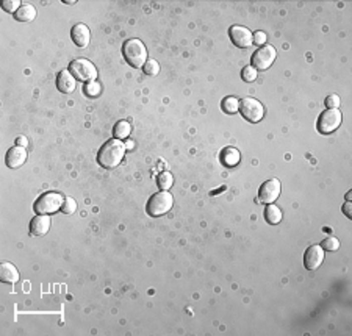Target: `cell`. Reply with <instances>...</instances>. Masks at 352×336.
I'll return each instance as SVG.
<instances>
[{
  "instance_id": "obj_24",
  "label": "cell",
  "mask_w": 352,
  "mask_h": 336,
  "mask_svg": "<svg viewBox=\"0 0 352 336\" xmlns=\"http://www.w3.org/2000/svg\"><path fill=\"white\" fill-rule=\"evenodd\" d=\"M321 247L324 250H327V252H335L340 249V241H338L336 238L330 236V238H325L322 242H321Z\"/></svg>"
},
{
  "instance_id": "obj_16",
  "label": "cell",
  "mask_w": 352,
  "mask_h": 336,
  "mask_svg": "<svg viewBox=\"0 0 352 336\" xmlns=\"http://www.w3.org/2000/svg\"><path fill=\"white\" fill-rule=\"evenodd\" d=\"M0 280L4 283H8V285H15V283L19 281V272L15 264H11L8 261L0 264Z\"/></svg>"
},
{
  "instance_id": "obj_35",
  "label": "cell",
  "mask_w": 352,
  "mask_h": 336,
  "mask_svg": "<svg viewBox=\"0 0 352 336\" xmlns=\"http://www.w3.org/2000/svg\"><path fill=\"white\" fill-rule=\"evenodd\" d=\"M350 197H352V191H349V192L346 194V200H347V202H350Z\"/></svg>"
},
{
  "instance_id": "obj_33",
  "label": "cell",
  "mask_w": 352,
  "mask_h": 336,
  "mask_svg": "<svg viewBox=\"0 0 352 336\" xmlns=\"http://www.w3.org/2000/svg\"><path fill=\"white\" fill-rule=\"evenodd\" d=\"M135 143H133V141H127V143H125V149H128V150H132L135 146H133Z\"/></svg>"
},
{
  "instance_id": "obj_9",
  "label": "cell",
  "mask_w": 352,
  "mask_h": 336,
  "mask_svg": "<svg viewBox=\"0 0 352 336\" xmlns=\"http://www.w3.org/2000/svg\"><path fill=\"white\" fill-rule=\"evenodd\" d=\"M279 196H280V182L277 178H269L262 186H260L257 202L269 205L272 202H276Z\"/></svg>"
},
{
  "instance_id": "obj_8",
  "label": "cell",
  "mask_w": 352,
  "mask_h": 336,
  "mask_svg": "<svg viewBox=\"0 0 352 336\" xmlns=\"http://www.w3.org/2000/svg\"><path fill=\"white\" fill-rule=\"evenodd\" d=\"M240 113L247 122H260L265 116V107L254 97H246L240 102Z\"/></svg>"
},
{
  "instance_id": "obj_20",
  "label": "cell",
  "mask_w": 352,
  "mask_h": 336,
  "mask_svg": "<svg viewBox=\"0 0 352 336\" xmlns=\"http://www.w3.org/2000/svg\"><path fill=\"white\" fill-rule=\"evenodd\" d=\"M130 132H132V127L127 121H119L114 124V128H113V135L116 139H125L128 138Z\"/></svg>"
},
{
  "instance_id": "obj_6",
  "label": "cell",
  "mask_w": 352,
  "mask_h": 336,
  "mask_svg": "<svg viewBox=\"0 0 352 336\" xmlns=\"http://www.w3.org/2000/svg\"><path fill=\"white\" fill-rule=\"evenodd\" d=\"M341 121H343V116H341V111L340 110H324L319 118H318V122H316V128L321 135H330L333 132L338 130V127L341 125Z\"/></svg>"
},
{
  "instance_id": "obj_10",
  "label": "cell",
  "mask_w": 352,
  "mask_h": 336,
  "mask_svg": "<svg viewBox=\"0 0 352 336\" xmlns=\"http://www.w3.org/2000/svg\"><path fill=\"white\" fill-rule=\"evenodd\" d=\"M229 36H230V41L233 43V46H237L240 49H247L254 43L252 32L249 29L243 27V25H232L230 30H229Z\"/></svg>"
},
{
  "instance_id": "obj_26",
  "label": "cell",
  "mask_w": 352,
  "mask_h": 336,
  "mask_svg": "<svg viewBox=\"0 0 352 336\" xmlns=\"http://www.w3.org/2000/svg\"><path fill=\"white\" fill-rule=\"evenodd\" d=\"M100 85L97 82H91V83H86L85 85V94L88 97H97L100 94Z\"/></svg>"
},
{
  "instance_id": "obj_18",
  "label": "cell",
  "mask_w": 352,
  "mask_h": 336,
  "mask_svg": "<svg viewBox=\"0 0 352 336\" xmlns=\"http://www.w3.org/2000/svg\"><path fill=\"white\" fill-rule=\"evenodd\" d=\"M36 18V8L30 4L22 5L16 13H15V19L19 22H32Z\"/></svg>"
},
{
  "instance_id": "obj_34",
  "label": "cell",
  "mask_w": 352,
  "mask_h": 336,
  "mask_svg": "<svg viewBox=\"0 0 352 336\" xmlns=\"http://www.w3.org/2000/svg\"><path fill=\"white\" fill-rule=\"evenodd\" d=\"M224 189H226V186H223V188H219L218 191H213V192H212V196H216V194H218V192H221V191H224Z\"/></svg>"
},
{
  "instance_id": "obj_23",
  "label": "cell",
  "mask_w": 352,
  "mask_h": 336,
  "mask_svg": "<svg viewBox=\"0 0 352 336\" xmlns=\"http://www.w3.org/2000/svg\"><path fill=\"white\" fill-rule=\"evenodd\" d=\"M142 71H144V74L149 77H155L160 72V64L156 60H147L144 66H142Z\"/></svg>"
},
{
  "instance_id": "obj_25",
  "label": "cell",
  "mask_w": 352,
  "mask_h": 336,
  "mask_svg": "<svg viewBox=\"0 0 352 336\" xmlns=\"http://www.w3.org/2000/svg\"><path fill=\"white\" fill-rule=\"evenodd\" d=\"M257 71L252 68V66H246V68H243V71H241V79L244 80V82H247V83H252V82H255L257 80Z\"/></svg>"
},
{
  "instance_id": "obj_22",
  "label": "cell",
  "mask_w": 352,
  "mask_h": 336,
  "mask_svg": "<svg viewBox=\"0 0 352 336\" xmlns=\"http://www.w3.org/2000/svg\"><path fill=\"white\" fill-rule=\"evenodd\" d=\"M156 185H158V188H160L161 191L171 189L172 185H174V177H172V174L167 172V171L161 172V174L158 175V178H156Z\"/></svg>"
},
{
  "instance_id": "obj_31",
  "label": "cell",
  "mask_w": 352,
  "mask_h": 336,
  "mask_svg": "<svg viewBox=\"0 0 352 336\" xmlns=\"http://www.w3.org/2000/svg\"><path fill=\"white\" fill-rule=\"evenodd\" d=\"M343 213L346 214V217H352V206H350V202H346L344 205H343Z\"/></svg>"
},
{
  "instance_id": "obj_11",
  "label": "cell",
  "mask_w": 352,
  "mask_h": 336,
  "mask_svg": "<svg viewBox=\"0 0 352 336\" xmlns=\"http://www.w3.org/2000/svg\"><path fill=\"white\" fill-rule=\"evenodd\" d=\"M324 261V249L318 244H313L304 253V266L308 270L318 269Z\"/></svg>"
},
{
  "instance_id": "obj_14",
  "label": "cell",
  "mask_w": 352,
  "mask_h": 336,
  "mask_svg": "<svg viewBox=\"0 0 352 336\" xmlns=\"http://www.w3.org/2000/svg\"><path fill=\"white\" fill-rule=\"evenodd\" d=\"M52 219L47 214H38L30 222V235L32 236H44L50 230Z\"/></svg>"
},
{
  "instance_id": "obj_3",
  "label": "cell",
  "mask_w": 352,
  "mask_h": 336,
  "mask_svg": "<svg viewBox=\"0 0 352 336\" xmlns=\"http://www.w3.org/2000/svg\"><path fill=\"white\" fill-rule=\"evenodd\" d=\"M64 197L60 192H44L43 196H39L33 205V210L36 211V214H54L57 211H61Z\"/></svg>"
},
{
  "instance_id": "obj_17",
  "label": "cell",
  "mask_w": 352,
  "mask_h": 336,
  "mask_svg": "<svg viewBox=\"0 0 352 336\" xmlns=\"http://www.w3.org/2000/svg\"><path fill=\"white\" fill-rule=\"evenodd\" d=\"M240 158H241V155L235 147H226L223 152H221V163L227 167L237 166L240 163Z\"/></svg>"
},
{
  "instance_id": "obj_21",
  "label": "cell",
  "mask_w": 352,
  "mask_h": 336,
  "mask_svg": "<svg viewBox=\"0 0 352 336\" xmlns=\"http://www.w3.org/2000/svg\"><path fill=\"white\" fill-rule=\"evenodd\" d=\"M221 108H223V111L226 114H235V113H238L240 111V102L238 99H235V97H224L223 102H221Z\"/></svg>"
},
{
  "instance_id": "obj_12",
  "label": "cell",
  "mask_w": 352,
  "mask_h": 336,
  "mask_svg": "<svg viewBox=\"0 0 352 336\" xmlns=\"http://www.w3.org/2000/svg\"><path fill=\"white\" fill-rule=\"evenodd\" d=\"M27 149L21 147V146H13L7 155H5V164L10 169H18V167L24 166V163L27 161Z\"/></svg>"
},
{
  "instance_id": "obj_28",
  "label": "cell",
  "mask_w": 352,
  "mask_h": 336,
  "mask_svg": "<svg viewBox=\"0 0 352 336\" xmlns=\"http://www.w3.org/2000/svg\"><path fill=\"white\" fill-rule=\"evenodd\" d=\"M21 7H22V4L19 2V0H4V2H2V8H4L7 13H13V15H15V13H16Z\"/></svg>"
},
{
  "instance_id": "obj_30",
  "label": "cell",
  "mask_w": 352,
  "mask_h": 336,
  "mask_svg": "<svg viewBox=\"0 0 352 336\" xmlns=\"http://www.w3.org/2000/svg\"><path fill=\"white\" fill-rule=\"evenodd\" d=\"M252 40H254V44H257V46H265L266 44V33L265 32H262V30H258V32H255L254 35H252Z\"/></svg>"
},
{
  "instance_id": "obj_5",
  "label": "cell",
  "mask_w": 352,
  "mask_h": 336,
  "mask_svg": "<svg viewBox=\"0 0 352 336\" xmlns=\"http://www.w3.org/2000/svg\"><path fill=\"white\" fill-rule=\"evenodd\" d=\"M172 205H174L172 194H169L167 191H160V192L153 194V196L147 200L146 211L152 217H158V216L166 214L172 208Z\"/></svg>"
},
{
  "instance_id": "obj_32",
  "label": "cell",
  "mask_w": 352,
  "mask_h": 336,
  "mask_svg": "<svg viewBox=\"0 0 352 336\" xmlns=\"http://www.w3.org/2000/svg\"><path fill=\"white\" fill-rule=\"evenodd\" d=\"M16 144H18V146H21V147H27L29 141H27V138L19 136V138H16Z\"/></svg>"
},
{
  "instance_id": "obj_19",
  "label": "cell",
  "mask_w": 352,
  "mask_h": 336,
  "mask_svg": "<svg viewBox=\"0 0 352 336\" xmlns=\"http://www.w3.org/2000/svg\"><path fill=\"white\" fill-rule=\"evenodd\" d=\"M265 221L271 225H277L282 221V211L279 206L269 203L265 208Z\"/></svg>"
},
{
  "instance_id": "obj_4",
  "label": "cell",
  "mask_w": 352,
  "mask_h": 336,
  "mask_svg": "<svg viewBox=\"0 0 352 336\" xmlns=\"http://www.w3.org/2000/svg\"><path fill=\"white\" fill-rule=\"evenodd\" d=\"M68 71L75 77L77 82H83L85 85L86 83H91L97 79V69L93 63L86 58H77V60H72Z\"/></svg>"
},
{
  "instance_id": "obj_13",
  "label": "cell",
  "mask_w": 352,
  "mask_h": 336,
  "mask_svg": "<svg viewBox=\"0 0 352 336\" xmlns=\"http://www.w3.org/2000/svg\"><path fill=\"white\" fill-rule=\"evenodd\" d=\"M57 88L58 91L63 94H72L77 88V80L75 77L68 71V69H63L58 72L57 75Z\"/></svg>"
},
{
  "instance_id": "obj_15",
  "label": "cell",
  "mask_w": 352,
  "mask_h": 336,
  "mask_svg": "<svg viewBox=\"0 0 352 336\" xmlns=\"http://www.w3.org/2000/svg\"><path fill=\"white\" fill-rule=\"evenodd\" d=\"M71 38H72V41L74 44H77V47H86L89 44V40H91V33H89V29H88V25L85 24H77L72 27L71 30Z\"/></svg>"
},
{
  "instance_id": "obj_27",
  "label": "cell",
  "mask_w": 352,
  "mask_h": 336,
  "mask_svg": "<svg viewBox=\"0 0 352 336\" xmlns=\"http://www.w3.org/2000/svg\"><path fill=\"white\" fill-rule=\"evenodd\" d=\"M61 211L64 214H72L77 211V202L72 199V197H66L63 202V206H61Z\"/></svg>"
},
{
  "instance_id": "obj_7",
  "label": "cell",
  "mask_w": 352,
  "mask_h": 336,
  "mask_svg": "<svg viewBox=\"0 0 352 336\" xmlns=\"http://www.w3.org/2000/svg\"><path fill=\"white\" fill-rule=\"evenodd\" d=\"M277 58V50L269 44H265L260 49L254 52L251 57V66L258 72V71H266L272 66V63Z\"/></svg>"
},
{
  "instance_id": "obj_2",
  "label": "cell",
  "mask_w": 352,
  "mask_h": 336,
  "mask_svg": "<svg viewBox=\"0 0 352 336\" xmlns=\"http://www.w3.org/2000/svg\"><path fill=\"white\" fill-rule=\"evenodd\" d=\"M122 55L130 66L139 69L147 61V49L139 40H128L122 46Z\"/></svg>"
},
{
  "instance_id": "obj_1",
  "label": "cell",
  "mask_w": 352,
  "mask_h": 336,
  "mask_svg": "<svg viewBox=\"0 0 352 336\" xmlns=\"http://www.w3.org/2000/svg\"><path fill=\"white\" fill-rule=\"evenodd\" d=\"M125 157V143L121 139H110L103 144L97 153V161L103 169H114L116 166H119L121 161Z\"/></svg>"
},
{
  "instance_id": "obj_29",
  "label": "cell",
  "mask_w": 352,
  "mask_h": 336,
  "mask_svg": "<svg viewBox=\"0 0 352 336\" xmlns=\"http://www.w3.org/2000/svg\"><path fill=\"white\" fill-rule=\"evenodd\" d=\"M324 103L329 110H336L338 107H340V97H338L336 94H330V96L325 97Z\"/></svg>"
}]
</instances>
